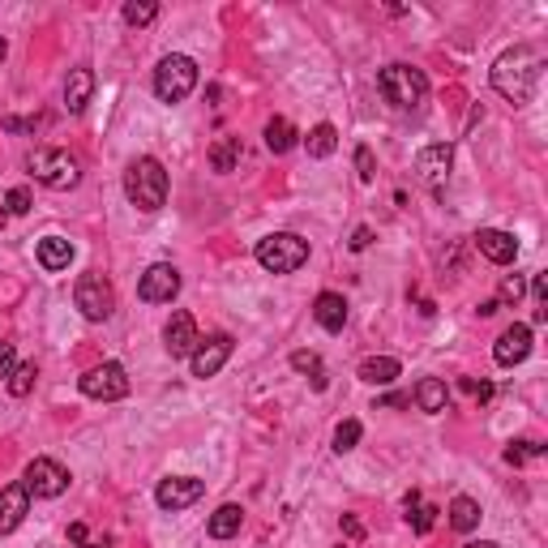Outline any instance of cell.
I'll return each instance as SVG.
<instances>
[{
    "mask_svg": "<svg viewBox=\"0 0 548 548\" xmlns=\"http://www.w3.org/2000/svg\"><path fill=\"white\" fill-rule=\"evenodd\" d=\"M540 69H544L540 52L527 48V44H519V48L501 52L497 60H493L488 82H493V91H497L505 103L527 107V103H531V95H536V86H540Z\"/></svg>",
    "mask_w": 548,
    "mask_h": 548,
    "instance_id": "obj_1",
    "label": "cell"
},
{
    "mask_svg": "<svg viewBox=\"0 0 548 548\" xmlns=\"http://www.w3.org/2000/svg\"><path fill=\"white\" fill-rule=\"evenodd\" d=\"M124 197H129L138 210L155 215V210L167 202V171H163V163H159V159H150V155L133 159V163H129V171H124Z\"/></svg>",
    "mask_w": 548,
    "mask_h": 548,
    "instance_id": "obj_2",
    "label": "cell"
},
{
    "mask_svg": "<svg viewBox=\"0 0 548 548\" xmlns=\"http://www.w3.org/2000/svg\"><path fill=\"white\" fill-rule=\"evenodd\" d=\"M377 91L390 107H399V112H416L425 99H429V77L420 69H411V65H385L377 73Z\"/></svg>",
    "mask_w": 548,
    "mask_h": 548,
    "instance_id": "obj_3",
    "label": "cell"
},
{
    "mask_svg": "<svg viewBox=\"0 0 548 548\" xmlns=\"http://www.w3.org/2000/svg\"><path fill=\"white\" fill-rule=\"evenodd\" d=\"M26 167H30V176L44 185V189H77V180H82V163L73 159L69 150H56V146H39V150H30L26 155Z\"/></svg>",
    "mask_w": 548,
    "mask_h": 548,
    "instance_id": "obj_4",
    "label": "cell"
},
{
    "mask_svg": "<svg viewBox=\"0 0 548 548\" xmlns=\"http://www.w3.org/2000/svg\"><path fill=\"white\" fill-rule=\"evenodd\" d=\"M309 262V240H300L296 232H270L258 240V266L270 274H291Z\"/></svg>",
    "mask_w": 548,
    "mask_h": 548,
    "instance_id": "obj_5",
    "label": "cell"
},
{
    "mask_svg": "<svg viewBox=\"0 0 548 548\" xmlns=\"http://www.w3.org/2000/svg\"><path fill=\"white\" fill-rule=\"evenodd\" d=\"M197 91V60L193 56H163L155 69V95L159 103H185Z\"/></svg>",
    "mask_w": 548,
    "mask_h": 548,
    "instance_id": "obj_6",
    "label": "cell"
},
{
    "mask_svg": "<svg viewBox=\"0 0 548 548\" xmlns=\"http://www.w3.org/2000/svg\"><path fill=\"white\" fill-rule=\"evenodd\" d=\"M73 305L82 309L86 322H107L112 309H116V291H112V283H107L99 270H86V274L77 279V287H73Z\"/></svg>",
    "mask_w": 548,
    "mask_h": 548,
    "instance_id": "obj_7",
    "label": "cell"
},
{
    "mask_svg": "<svg viewBox=\"0 0 548 548\" xmlns=\"http://www.w3.org/2000/svg\"><path fill=\"white\" fill-rule=\"evenodd\" d=\"M77 385H82V394L95 399V403H116V399L129 394V373H124V364H116V360H103L95 369H86Z\"/></svg>",
    "mask_w": 548,
    "mask_h": 548,
    "instance_id": "obj_8",
    "label": "cell"
},
{
    "mask_svg": "<svg viewBox=\"0 0 548 548\" xmlns=\"http://www.w3.org/2000/svg\"><path fill=\"white\" fill-rule=\"evenodd\" d=\"M22 484L30 497H60V493L69 488V472H65L56 458H30Z\"/></svg>",
    "mask_w": 548,
    "mask_h": 548,
    "instance_id": "obj_9",
    "label": "cell"
},
{
    "mask_svg": "<svg viewBox=\"0 0 548 548\" xmlns=\"http://www.w3.org/2000/svg\"><path fill=\"white\" fill-rule=\"evenodd\" d=\"M202 493H206V480L197 476H167L159 480V488H155V501H159V510H189V505H197L202 501Z\"/></svg>",
    "mask_w": 548,
    "mask_h": 548,
    "instance_id": "obj_10",
    "label": "cell"
},
{
    "mask_svg": "<svg viewBox=\"0 0 548 548\" xmlns=\"http://www.w3.org/2000/svg\"><path fill=\"white\" fill-rule=\"evenodd\" d=\"M176 291H180V270L167 262H155L142 274V283H138V296H142L146 305H171Z\"/></svg>",
    "mask_w": 548,
    "mask_h": 548,
    "instance_id": "obj_11",
    "label": "cell"
},
{
    "mask_svg": "<svg viewBox=\"0 0 548 548\" xmlns=\"http://www.w3.org/2000/svg\"><path fill=\"white\" fill-rule=\"evenodd\" d=\"M197 322H193V313L185 309H176L171 317H167V326H163V347H167V356L171 360H185L197 352Z\"/></svg>",
    "mask_w": 548,
    "mask_h": 548,
    "instance_id": "obj_12",
    "label": "cell"
},
{
    "mask_svg": "<svg viewBox=\"0 0 548 548\" xmlns=\"http://www.w3.org/2000/svg\"><path fill=\"white\" fill-rule=\"evenodd\" d=\"M450 163H454V146L450 142H433V146H425V150L416 155V176H420L429 189H437V185H446Z\"/></svg>",
    "mask_w": 548,
    "mask_h": 548,
    "instance_id": "obj_13",
    "label": "cell"
},
{
    "mask_svg": "<svg viewBox=\"0 0 548 548\" xmlns=\"http://www.w3.org/2000/svg\"><path fill=\"white\" fill-rule=\"evenodd\" d=\"M232 360V338L227 334H215V338H206V343H197V352L189 356V364H193V377H215L218 369Z\"/></svg>",
    "mask_w": 548,
    "mask_h": 548,
    "instance_id": "obj_14",
    "label": "cell"
},
{
    "mask_svg": "<svg viewBox=\"0 0 548 548\" xmlns=\"http://www.w3.org/2000/svg\"><path fill=\"white\" fill-rule=\"evenodd\" d=\"M527 356H531V326L514 322L510 330H501L497 347H493V360H497L501 369H514V364H523Z\"/></svg>",
    "mask_w": 548,
    "mask_h": 548,
    "instance_id": "obj_15",
    "label": "cell"
},
{
    "mask_svg": "<svg viewBox=\"0 0 548 548\" xmlns=\"http://www.w3.org/2000/svg\"><path fill=\"white\" fill-rule=\"evenodd\" d=\"M26 514H30V493H26V484H4V488H0V536L18 531Z\"/></svg>",
    "mask_w": 548,
    "mask_h": 548,
    "instance_id": "obj_16",
    "label": "cell"
},
{
    "mask_svg": "<svg viewBox=\"0 0 548 548\" xmlns=\"http://www.w3.org/2000/svg\"><path fill=\"white\" fill-rule=\"evenodd\" d=\"M476 249L488 258V262L497 266H510L519 258V240L510 236V232H497V227H480L476 232Z\"/></svg>",
    "mask_w": 548,
    "mask_h": 548,
    "instance_id": "obj_17",
    "label": "cell"
},
{
    "mask_svg": "<svg viewBox=\"0 0 548 548\" xmlns=\"http://www.w3.org/2000/svg\"><path fill=\"white\" fill-rule=\"evenodd\" d=\"M313 317H317L322 330L338 334L343 326H347V300H343L338 291H322V296L313 300Z\"/></svg>",
    "mask_w": 548,
    "mask_h": 548,
    "instance_id": "obj_18",
    "label": "cell"
},
{
    "mask_svg": "<svg viewBox=\"0 0 548 548\" xmlns=\"http://www.w3.org/2000/svg\"><path fill=\"white\" fill-rule=\"evenodd\" d=\"M91 95H95V73L86 69V65L69 69V77H65V107L77 116V112H86Z\"/></svg>",
    "mask_w": 548,
    "mask_h": 548,
    "instance_id": "obj_19",
    "label": "cell"
},
{
    "mask_svg": "<svg viewBox=\"0 0 548 548\" xmlns=\"http://www.w3.org/2000/svg\"><path fill=\"white\" fill-rule=\"evenodd\" d=\"M35 258H39V266H44L48 274H60V270H69V262H73V244L65 236H44L35 244Z\"/></svg>",
    "mask_w": 548,
    "mask_h": 548,
    "instance_id": "obj_20",
    "label": "cell"
},
{
    "mask_svg": "<svg viewBox=\"0 0 548 548\" xmlns=\"http://www.w3.org/2000/svg\"><path fill=\"white\" fill-rule=\"evenodd\" d=\"M446 403H450V390H446L441 377H420V382H416V407H420L425 416L446 411Z\"/></svg>",
    "mask_w": 548,
    "mask_h": 548,
    "instance_id": "obj_21",
    "label": "cell"
},
{
    "mask_svg": "<svg viewBox=\"0 0 548 548\" xmlns=\"http://www.w3.org/2000/svg\"><path fill=\"white\" fill-rule=\"evenodd\" d=\"M240 527H244V510H240L236 501H227V505H218L215 514H210V523H206V531L215 536V540H232Z\"/></svg>",
    "mask_w": 548,
    "mask_h": 548,
    "instance_id": "obj_22",
    "label": "cell"
},
{
    "mask_svg": "<svg viewBox=\"0 0 548 548\" xmlns=\"http://www.w3.org/2000/svg\"><path fill=\"white\" fill-rule=\"evenodd\" d=\"M399 373H403V364L394 356H369L360 364V382H369V385H390Z\"/></svg>",
    "mask_w": 548,
    "mask_h": 548,
    "instance_id": "obj_23",
    "label": "cell"
},
{
    "mask_svg": "<svg viewBox=\"0 0 548 548\" xmlns=\"http://www.w3.org/2000/svg\"><path fill=\"white\" fill-rule=\"evenodd\" d=\"M266 150H270V155H287V150H291V146H296V138H300V133H296V129H291V120H283V116H270L266 120Z\"/></svg>",
    "mask_w": 548,
    "mask_h": 548,
    "instance_id": "obj_24",
    "label": "cell"
},
{
    "mask_svg": "<svg viewBox=\"0 0 548 548\" xmlns=\"http://www.w3.org/2000/svg\"><path fill=\"white\" fill-rule=\"evenodd\" d=\"M480 519H484V514H480V501L476 497H454L450 501V527H454V531H463V536H467V531H476V527H480Z\"/></svg>",
    "mask_w": 548,
    "mask_h": 548,
    "instance_id": "obj_25",
    "label": "cell"
},
{
    "mask_svg": "<svg viewBox=\"0 0 548 548\" xmlns=\"http://www.w3.org/2000/svg\"><path fill=\"white\" fill-rule=\"evenodd\" d=\"M305 146H309V159H330L334 150H338V129L322 120L317 129H309V138H305Z\"/></svg>",
    "mask_w": 548,
    "mask_h": 548,
    "instance_id": "obj_26",
    "label": "cell"
},
{
    "mask_svg": "<svg viewBox=\"0 0 548 548\" xmlns=\"http://www.w3.org/2000/svg\"><path fill=\"white\" fill-rule=\"evenodd\" d=\"M236 163H240V138H218L210 146V167L218 176H227V171H236Z\"/></svg>",
    "mask_w": 548,
    "mask_h": 548,
    "instance_id": "obj_27",
    "label": "cell"
},
{
    "mask_svg": "<svg viewBox=\"0 0 548 548\" xmlns=\"http://www.w3.org/2000/svg\"><path fill=\"white\" fill-rule=\"evenodd\" d=\"M291 369L296 373H313V390H326V369L317 352H291Z\"/></svg>",
    "mask_w": 548,
    "mask_h": 548,
    "instance_id": "obj_28",
    "label": "cell"
},
{
    "mask_svg": "<svg viewBox=\"0 0 548 548\" xmlns=\"http://www.w3.org/2000/svg\"><path fill=\"white\" fill-rule=\"evenodd\" d=\"M35 382H39V369H35V364H18V369H13V373H9V394H13V399H26V394H30V390H35Z\"/></svg>",
    "mask_w": 548,
    "mask_h": 548,
    "instance_id": "obj_29",
    "label": "cell"
},
{
    "mask_svg": "<svg viewBox=\"0 0 548 548\" xmlns=\"http://www.w3.org/2000/svg\"><path fill=\"white\" fill-rule=\"evenodd\" d=\"M120 18L129 26H150L159 18V4H155V0H129V4L120 9Z\"/></svg>",
    "mask_w": 548,
    "mask_h": 548,
    "instance_id": "obj_30",
    "label": "cell"
},
{
    "mask_svg": "<svg viewBox=\"0 0 548 548\" xmlns=\"http://www.w3.org/2000/svg\"><path fill=\"white\" fill-rule=\"evenodd\" d=\"M540 454H544L540 441H510V446H505V463H510V467H523V463L540 458Z\"/></svg>",
    "mask_w": 548,
    "mask_h": 548,
    "instance_id": "obj_31",
    "label": "cell"
},
{
    "mask_svg": "<svg viewBox=\"0 0 548 548\" xmlns=\"http://www.w3.org/2000/svg\"><path fill=\"white\" fill-rule=\"evenodd\" d=\"M360 437H364V429H360V420H343L338 429H334V450L347 454L360 446Z\"/></svg>",
    "mask_w": 548,
    "mask_h": 548,
    "instance_id": "obj_32",
    "label": "cell"
},
{
    "mask_svg": "<svg viewBox=\"0 0 548 548\" xmlns=\"http://www.w3.org/2000/svg\"><path fill=\"white\" fill-rule=\"evenodd\" d=\"M523 291H527V279L523 274H505L497 287V305H519L523 300Z\"/></svg>",
    "mask_w": 548,
    "mask_h": 548,
    "instance_id": "obj_33",
    "label": "cell"
},
{
    "mask_svg": "<svg viewBox=\"0 0 548 548\" xmlns=\"http://www.w3.org/2000/svg\"><path fill=\"white\" fill-rule=\"evenodd\" d=\"M407 519H411V527H416V536H429L437 510H433V505H411V510H407Z\"/></svg>",
    "mask_w": 548,
    "mask_h": 548,
    "instance_id": "obj_34",
    "label": "cell"
},
{
    "mask_svg": "<svg viewBox=\"0 0 548 548\" xmlns=\"http://www.w3.org/2000/svg\"><path fill=\"white\" fill-rule=\"evenodd\" d=\"M356 176L364 185H373V176H377V159H373L369 146H356Z\"/></svg>",
    "mask_w": 548,
    "mask_h": 548,
    "instance_id": "obj_35",
    "label": "cell"
},
{
    "mask_svg": "<svg viewBox=\"0 0 548 548\" xmlns=\"http://www.w3.org/2000/svg\"><path fill=\"white\" fill-rule=\"evenodd\" d=\"M4 210H9V215H26V210H30V189H26V185L9 189V197H4Z\"/></svg>",
    "mask_w": 548,
    "mask_h": 548,
    "instance_id": "obj_36",
    "label": "cell"
},
{
    "mask_svg": "<svg viewBox=\"0 0 548 548\" xmlns=\"http://www.w3.org/2000/svg\"><path fill=\"white\" fill-rule=\"evenodd\" d=\"M18 369V352H13V343H4L0 338V382H9V373Z\"/></svg>",
    "mask_w": 548,
    "mask_h": 548,
    "instance_id": "obj_37",
    "label": "cell"
},
{
    "mask_svg": "<svg viewBox=\"0 0 548 548\" xmlns=\"http://www.w3.org/2000/svg\"><path fill=\"white\" fill-rule=\"evenodd\" d=\"M463 390H467L476 403H488V399H493V385H488V382H476V377H463Z\"/></svg>",
    "mask_w": 548,
    "mask_h": 548,
    "instance_id": "obj_38",
    "label": "cell"
},
{
    "mask_svg": "<svg viewBox=\"0 0 548 548\" xmlns=\"http://www.w3.org/2000/svg\"><path fill=\"white\" fill-rule=\"evenodd\" d=\"M369 244H373V227H356V232H352V240H347V249H352V253H364Z\"/></svg>",
    "mask_w": 548,
    "mask_h": 548,
    "instance_id": "obj_39",
    "label": "cell"
},
{
    "mask_svg": "<svg viewBox=\"0 0 548 548\" xmlns=\"http://www.w3.org/2000/svg\"><path fill=\"white\" fill-rule=\"evenodd\" d=\"M531 296H536L540 305L548 300V279H544V274H531Z\"/></svg>",
    "mask_w": 548,
    "mask_h": 548,
    "instance_id": "obj_40",
    "label": "cell"
},
{
    "mask_svg": "<svg viewBox=\"0 0 548 548\" xmlns=\"http://www.w3.org/2000/svg\"><path fill=\"white\" fill-rule=\"evenodd\" d=\"M343 531H347L352 540H360V536H364V527H360V519H352V514H343Z\"/></svg>",
    "mask_w": 548,
    "mask_h": 548,
    "instance_id": "obj_41",
    "label": "cell"
},
{
    "mask_svg": "<svg viewBox=\"0 0 548 548\" xmlns=\"http://www.w3.org/2000/svg\"><path fill=\"white\" fill-rule=\"evenodd\" d=\"M69 540L73 544H86L91 536H86V523H69Z\"/></svg>",
    "mask_w": 548,
    "mask_h": 548,
    "instance_id": "obj_42",
    "label": "cell"
},
{
    "mask_svg": "<svg viewBox=\"0 0 548 548\" xmlns=\"http://www.w3.org/2000/svg\"><path fill=\"white\" fill-rule=\"evenodd\" d=\"M497 309H501L497 300H484V305H480V309H476V313H480V317H493V313H497Z\"/></svg>",
    "mask_w": 548,
    "mask_h": 548,
    "instance_id": "obj_43",
    "label": "cell"
},
{
    "mask_svg": "<svg viewBox=\"0 0 548 548\" xmlns=\"http://www.w3.org/2000/svg\"><path fill=\"white\" fill-rule=\"evenodd\" d=\"M403 403H411L407 394H390V399H382V407H403Z\"/></svg>",
    "mask_w": 548,
    "mask_h": 548,
    "instance_id": "obj_44",
    "label": "cell"
},
{
    "mask_svg": "<svg viewBox=\"0 0 548 548\" xmlns=\"http://www.w3.org/2000/svg\"><path fill=\"white\" fill-rule=\"evenodd\" d=\"M82 548H112V540H107V536H103V540H86Z\"/></svg>",
    "mask_w": 548,
    "mask_h": 548,
    "instance_id": "obj_45",
    "label": "cell"
},
{
    "mask_svg": "<svg viewBox=\"0 0 548 548\" xmlns=\"http://www.w3.org/2000/svg\"><path fill=\"white\" fill-rule=\"evenodd\" d=\"M463 548H501V544H493V540H472V544H463Z\"/></svg>",
    "mask_w": 548,
    "mask_h": 548,
    "instance_id": "obj_46",
    "label": "cell"
},
{
    "mask_svg": "<svg viewBox=\"0 0 548 548\" xmlns=\"http://www.w3.org/2000/svg\"><path fill=\"white\" fill-rule=\"evenodd\" d=\"M4 52H9V44H4V35H0V60H4Z\"/></svg>",
    "mask_w": 548,
    "mask_h": 548,
    "instance_id": "obj_47",
    "label": "cell"
},
{
    "mask_svg": "<svg viewBox=\"0 0 548 548\" xmlns=\"http://www.w3.org/2000/svg\"><path fill=\"white\" fill-rule=\"evenodd\" d=\"M4 218H9V210H0V227H4Z\"/></svg>",
    "mask_w": 548,
    "mask_h": 548,
    "instance_id": "obj_48",
    "label": "cell"
},
{
    "mask_svg": "<svg viewBox=\"0 0 548 548\" xmlns=\"http://www.w3.org/2000/svg\"><path fill=\"white\" fill-rule=\"evenodd\" d=\"M338 548H347V544H338Z\"/></svg>",
    "mask_w": 548,
    "mask_h": 548,
    "instance_id": "obj_49",
    "label": "cell"
}]
</instances>
